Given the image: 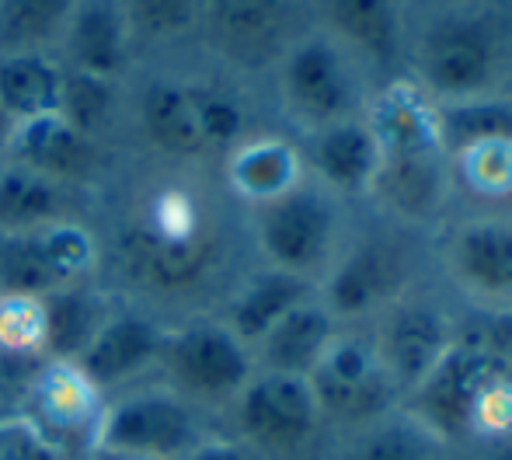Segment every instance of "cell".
Here are the masks:
<instances>
[{
  "mask_svg": "<svg viewBox=\"0 0 512 460\" xmlns=\"http://www.w3.org/2000/svg\"><path fill=\"white\" fill-rule=\"evenodd\" d=\"M112 224L102 230V283L122 300L178 318V307L199 300L227 269L230 230L223 206L199 168L161 164L122 182ZM102 269V272H105Z\"/></svg>",
  "mask_w": 512,
  "mask_h": 460,
  "instance_id": "1",
  "label": "cell"
},
{
  "mask_svg": "<svg viewBox=\"0 0 512 460\" xmlns=\"http://www.w3.org/2000/svg\"><path fill=\"white\" fill-rule=\"evenodd\" d=\"M366 126L380 147L373 192L408 220L436 213L446 192V150L439 143L436 105L411 84H391L377 98Z\"/></svg>",
  "mask_w": 512,
  "mask_h": 460,
  "instance_id": "2",
  "label": "cell"
},
{
  "mask_svg": "<svg viewBox=\"0 0 512 460\" xmlns=\"http://www.w3.org/2000/svg\"><path fill=\"white\" fill-rule=\"evenodd\" d=\"M255 377V356L213 311L168 321L157 380L189 398L206 415H227L244 384Z\"/></svg>",
  "mask_w": 512,
  "mask_h": 460,
  "instance_id": "3",
  "label": "cell"
},
{
  "mask_svg": "<svg viewBox=\"0 0 512 460\" xmlns=\"http://www.w3.org/2000/svg\"><path fill=\"white\" fill-rule=\"evenodd\" d=\"M502 25L488 11H446L425 25L415 42V74L418 84L439 102H464V98L492 95L499 81Z\"/></svg>",
  "mask_w": 512,
  "mask_h": 460,
  "instance_id": "4",
  "label": "cell"
},
{
  "mask_svg": "<svg viewBox=\"0 0 512 460\" xmlns=\"http://www.w3.org/2000/svg\"><path fill=\"white\" fill-rule=\"evenodd\" d=\"M105 408L108 394L77 359H42L21 377L4 412H18L67 460H91L98 450Z\"/></svg>",
  "mask_w": 512,
  "mask_h": 460,
  "instance_id": "5",
  "label": "cell"
},
{
  "mask_svg": "<svg viewBox=\"0 0 512 460\" xmlns=\"http://www.w3.org/2000/svg\"><path fill=\"white\" fill-rule=\"evenodd\" d=\"M206 433H213V415H206L189 398L171 391L164 380L150 377L108 398L98 450L182 460Z\"/></svg>",
  "mask_w": 512,
  "mask_h": 460,
  "instance_id": "6",
  "label": "cell"
},
{
  "mask_svg": "<svg viewBox=\"0 0 512 460\" xmlns=\"http://www.w3.org/2000/svg\"><path fill=\"white\" fill-rule=\"evenodd\" d=\"M105 244L95 220H60L25 234H0V293L49 297L81 283H102Z\"/></svg>",
  "mask_w": 512,
  "mask_h": 460,
  "instance_id": "7",
  "label": "cell"
},
{
  "mask_svg": "<svg viewBox=\"0 0 512 460\" xmlns=\"http://www.w3.org/2000/svg\"><path fill=\"white\" fill-rule=\"evenodd\" d=\"M251 241L272 269L314 283L338 255V210L324 185L300 182L286 196L251 210Z\"/></svg>",
  "mask_w": 512,
  "mask_h": 460,
  "instance_id": "8",
  "label": "cell"
},
{
  "mask_svg": "<svg viewBox=\"0 0 512 460\" xmlns=\"http://www.w3.org/2000/svg\"><path fill=\"white\" fill-rule=\"evenodd\" d=\"M279 105L307 133L356 119L359 84L349 53L328 35H297L276 60Z\"/></svg>",
  "mask_w": 512,
  "mask_h": 460,
  "instance_id": "9",
  "label": "cell"
},
{
  "mask_svg": "<svg viewBox=\"0 0 512 460\" xmlns=\"http://www.w3.org/2000/svg\"><path fill=\"white\" fill-rule=\"evenodd\" d=\"M230 429L262 460L297 457L317 440L324 419L307 377L255 370L244 391L227 408Z\"/></svg>",
  "mask_w": 512,
  "mask_h": 460,
  "instance_id": "10",
  "label": "cell"
},
{
  "mask_svg": "<svg viewBox=\"0 0 512 460\" xmlns=\"http://www.w3.org/2000/svg\"><path fill=\"white\" fill-rule=\"evenodd\" d=\"M509 373L506 359L481 342H453L436 366L408 391V408L425 433L457 440L474 433L485 394Z\"/></svg>",
  "mask_w": 512,
  "mask_h": 460,
  "instance_id": "11",
  "label": "cell"
},
{
  "mask_svg": "<svg viewBox=\"0 0 512 460\" xmlns=\"http://www.w3.org/2000/svg\"><path fill=\"white\" fill-rule=\"evenodd\" d=\"M0 161L98 196H105L108 185L119 178V147L84 136L60 112L18 122Z\"/></svg>",
  "mask_w": 512,
  "mask_h": 460,
  "instance_id": "12",
  "label": "cell"
},
{
  "mask_svg": "<svg viewBox=\"0 0 512 460\" xmlns=\"http://www.w3.org/2000/svg\"><path fill=\"white\" fill-rule=\"evenodd\" d=\"M126 115L136 147L147 150L154 161L175 168H203L213 157L182 74L154 70L143 81L126 84Z\"/></svg>",
  "mask_w": 512,
  "mask_h": 460,
  "instance_id": "13",
  "label": "cell"
},
{
  "mask_svg": "<svg viewBox=\"0 0 512 460\" xmlns=\"http://www.w3.org/2000/svg\"><path fill=\"white\" fill-rule=\"evenodd\" d=\"M307 384L321 408V419L345 422V426H359L384 415L398 394L391 373L380 363L377 345L342 332L321 352L314 370L307 373Z\"/></svg>",
  "mask_w": 512,
  "mask_h": 460,
  "instance_id": "14",
  "label": "cell"
},
{
  "mask_svg": "<svg viewBox=\"0 0 512 460\" xmlns=\"http://www.w3.org/2000/svg\"><path fill=\"white\" fill-rule=\"evenodd\" d=\"M300 0H203L199 32L223 63L258 70L297 39Z\"/></svg>",
  "mask_w": 512,
  "mask_h": 460,
  "instance_id": "15",
  "label": "cell"
},
{
  "mask_svg": "<svg viewBox=\"0 0 512 460\" xmlns=\"http://www.w3.org/2000/svg\"><path fill=\"white\" fill-rule=\"evenodd\" d=\"M164 335H168V321L161 314L119 297V304L112 307V314L105 318V325L95 332V339L88 342L77 363L112 398L126 387L157 377Z\"/></svg>",
  "mask_w": 512,
  "mask_h": 460,
  "instance_id": "16",
  "label": "cell"
},
{
  "mask_svg": "<svg viewBox=\"0 0 512 460\" xmlns=\"http://www.w3.org/2000/svg\"><path fill=\"white\" fill-rule=\"evenodd\" d=\"M63 70L105 81H129L136 63V42L119 0H77L56 46Z\"/></svg>",
  "mask_w": 512,
  "mask_h": 460,
  "instance_id": "17",
  "label": "cell"
},
{
  "mask_svg": "<svg viewBox=\"0 0 512 460\" xmlns=\"http://www.w3.org/2000/svg\"><path fill=\"white\" fill-rule=\"evenodd\" d=\"M405 283L401 251L387 241H363L345 255H335L321 283V304L335 321L366 318L391 304Z\"/></svg>",
  "mask_w": 512,
  "mask_h": 460,
  "instance_id": "18",
  "label": "cell"
},
{
  "mask_svg": "<svg viewBox=\"0 0 512 460\" xmlns=\"http://www.w3.org/2000/svg\"><path fill=\"white\" fill-rule=\"evenodd\" d=\"M307 178V161L286 136L251 133L220 157V182L230 199L255 210L286 196Z\"/></svg>",
  "mask_w": 512,
  "mask_h": 460,
  "instance_id": "19",
  "label": "cell"
},
{
  "mask_svg": "<svg viewBox=\"0 0 512 460\" xmlns=\"http://www.w3.org/2000/svg\"><path fill=\"white\" fill-rule=\"evenodd\" d=\"M102 196L0 161V234H25L60 220H98Z\"/></svg>",
  "mask_w": 512,
  "mask_h": 460,
  "instance_id": "20",
  "label": "cell"
},
{
  "mask_svg": "<svg viewBox=\"0 0 512 460\" xmlns=\"http://www.w3.org/2000/svg\"><path fill=\"white\" fill-rule=\"evenodd\" d=\"M377 356L398 391H411L453 345L450 321L425 304H398L377 335Z\"/></svg>",
  "mask_w": 512,
  "mask_h": 460,
  "instance_id": "21",
  "label": "cell"
},
{
  "mask_svg": "<svg viewBox=\"0 0 512 460\" xmlns=\"http://www.w3.org/2000/svg\"><path fill=\"white\" fill-rule=\"evenodd\" d=\"M310 297H317V286L310 279L262 265V269L248 272L227 293V300H223V307L216 314L248 349H255L293 307L307 304Z\"/></svg>",
  "mask_w": 512,
  "mask_h": 460,
  "instance_id": "22",
  "label": "cell"
},
{
  "mask_svg": "<svg viewBox=\"0 0 512 460\" xmlns=\"http://www.w3.org/2000/svg\"><path fill=\"white\" fill-rule=\"evenodd\" d=\"M304 161L314 168L317 185L338 196H366L373 192L380 168L377 136L370 133L366 119H345L310 133V147Z\"/></svg>",
  "mask_w": 512,
  "mask_h": 460,
  "instance_id": "23",
  "label": "cell"
},
{
  "mask_svg": "<svg viewBox=\"0 0 512 460\" xmlns=\"http://www.w3.org/2000/svg\"><path fill=\"white\" fill-rule=\"evenodd\" d=\"M450 269L460 286L485 300H512V224L481 220L450 241Z\"/></svg>",
  "mask_w": 512,
  "mask_h": 460,
  "instance_id": "24",
  "label": "cell"
},
{
  "mask_svg": "<svg viewBox=\"0 0 512 460\" xmlns=\"http://www.w3.org/2000/svg\"><path fill=\"white\" fill-rule=\"evenodd\" d=\"M335 335H338V321L324 311L321 300L310 297L307 304L293 307V311L251 349L255 370L307 377Z\"/></svg>",
  "mask_w": 512,
  "mask_h": 460,
  "instance_id": "25",
  "label": "cell"
},
{
  "mask_svg": "<svg viewBox=\"0 0 512 460\" xmlns=\"http://www.w3.org/2000/svg\"><path fill=\"white\" fill-rule=\"evenodd\" d=\"M328 39L356 49L377 67H391L401 56L398 0H321Z\"/></svg>",
  "mask_w": 512,
  "mask_h": 460,
  "instance_id": "26",
  "label": "cell"
},
{
  "mask_svg": "<svg viewBox=\"0 0 512 460\" xmlns=\"http://www.w3.org/2000/svg\"><path fill=\"white\" fill-rule=\"evenodd\" d=\"M119 293L105 283H81L46 297V359H81L95 332L105 325Z\"/></svg>",
  "mask_w": 512,
  "mask_h": 460,
  "instance_id": "27",
  "label": "cell"
},
{
  "mask_svg": "<svg viewBox=\"0 0 512 460\" xmlns=\"http://www.w3.org/2000/svg\"><path fill=\"white\" fill-rule=\"evenodd\" d=\"M63 63L56 53H4L0 56V109L18 126L60 109Z\"/></svg>",
  "mask_w": 512,
  "mask_h": 460,
  "instance_id": "28",
  "label": "cell"
},
{
  "mask_svg": "<svg viewBox=\"0 0 512 460\" xmlns=\"http://www.w3.org/2000/svg\"><path fill=\"white\" fill-rule=\"evenodd\" d=\"M126 84L129 81H105V77H88L67 70L60 109L56 112L74 129H81L84 136H91V140L119 147V133H129Z\"/></svg>",
  "mask_w": 512,
  "mask_h": 460,
  "instance_id": "29",
  "label": "cell"
},
{
  "mask_svg": "<svg viewBox=\"0 0 512 460\" xmlns=\"http://www.w3.org/2000/svg\"><path fill=\"white\" fill-rule=\"evenodd\" d=\"M436 129L446 157H457L481 143L512 140V102L495 95L436 105Z\"/></svg>",
  "mask_w": 512,
  "mask_h": 460,
  "instance_id": "30",
  "label": "cell"
},
{
  "mask_svg": "<svg viewBox=\"0 0 512 460\" xmlns=\"http://www.w3.org/2000/svg\"><path fill=\"white\" fill-rule=\"evenodd\" d=\"M77 0H0V56L56 53Z\"/></svg>",
  "mask_w": 512,
  "mask_h": 460,
  "instance_id": "31",
  "label": "cell"
},
{
  "mask_svg": "<svg viewBox=\"0 0 512 460\" xmlns=\"http://www.w3.org/2000/svg\"><path fill=\"white\" fill-rule=\"evenodd\" d=\"M189 84L192 109H196L199 129H203V140L213 157H223L230 147L251 136L248 129V109L244 102L227 88V84H216L213 77H185Z\"/></svg>",
  "mask_w": 512,
  "mask_h": 460,
  "instance_id": "32",
  "label": "cell"
},
{
  "mask_svg": "<svg viewBox=\"0 0 512 460\" xmlns=\"http://www.w3.org/2000/svg\"><path fill=\"white\" fill-rule=\"evenodd\" d=\"M136 46H168L199 32L203 0H119Z\"/></svg>",
  "mask_w": 512,
  "mask_h": 460,
  "instance_id": "33",
  "label": "cell"
},
{
  "mask_svg": "<svg viewBox=\"0 0 512 460\" xmlns=\"http://www.w3.org/2000/svg\"><path fill=\"white\" fill-rule=\"evenodd\" d=\"M460 175L467 189L481 199H509L512 196V140L481 143L474 150L457 154Z\"/></svg>",
  "mask_w": 512,
  "mask_h": 460,
  "instance_id": "34",
  "label": "cell"
},
{
  "mask_svg": "<svg viewBox=\"0 0 512 460\" xmlns=\"http://www.w3.org/2000/svg\"><path fill=\"white\" fill-rule=\"evenodd\" d=\"M0 460H67L18 412H0Z\"/></svg>",
  "mask_w": 512,
  "mask_h": 460,
  "instance_id": "35",
  "label": "cell"
},
{
  "mask_svg": "<svg viewBox=\"0 0 512 460\" xmlns=\"http://www.w3.org/2000/svg\"><path fill=\"white\" fill-rule=\"evenodd\" d=\"M356 460H432V457L425 454L422 443H415L405 433H377L359 450Z\"/></svg>",
  "mask_w": 512,
  "mask_h": 460,
  "instance_id": "36",
  "label": "cell"
},
{
  "mask_svg": "<svg viewBox=\"0 0 512 460\" xmlns=\"http://www.w3.org/2000/svg\"><path fill=\"white\" fill-rule=\"evenodd\" d=\"M182 460H262V457H258L248 443L237 440L234 433L213 429V433H206Z\"/></svg>",
  "mask_w": 512,
  "mask_h": 460,
  "instance_id": "37",
  "label": "cell"
},
{
  "mask_svg": "<svg viewBox=\"0 0 512 460\" xmlns=\"http://www.w3.org/2000/svg\"><path fill=\"white\" fill-rule=\"evenodd\" d=\"M11 133H14V122L7 119L4 109H0V157H4V150H7V140H11Z\"/></svg>",
  "mask_w": 512,
  "mask_h": 460,
  "instance_id": "38",
  "label": "cell"
},
{
  "mask_svg": "<svg viewBox=\"0 0 512 460\" xmlns=\"http://www.w3.org/2000/svg\"><path fill=\"white\" fill-rule=\"evenodd\" d=\"M91 460H154V457H136V454H108V450H98Z\"/></svg>",
  "mask_w": 512,
  "mask_h": 460,
  "instance_id": "39",
  "label": "cell"
},
{
  "mask_svg": "<svg viewBox=\"0 0 512 460\" xmlns=\"http://www.w3.org/2000/svg\"><path fill=\"white\" fill-rule=\"evenodd\" d=\"M485 460H512V447H502V450H495V454H488Z\"/></svg>",
  "mask_w": 512,
  "mask_h": 460,
  "instance_id": "40",
  "label": "cell"
}]
</instances>
